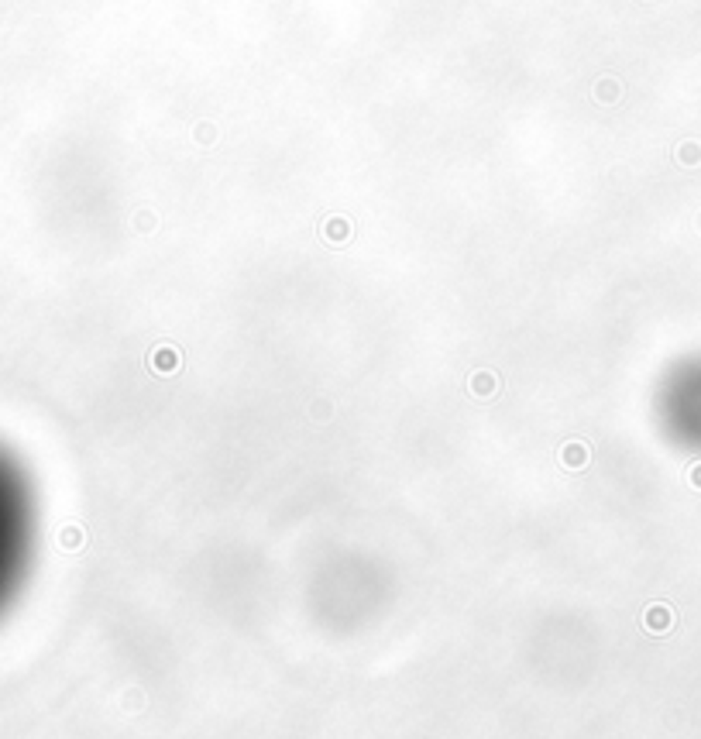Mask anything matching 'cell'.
<instances>
[{
	"label": "cell",
	"mask_w": 701,
	"mask_h": 739,
	"mask_svg": "<svg viewBox=\"0 0 701 739\" xmlns=\"http://www.w3.org/2000/svg\"><path fill=\"white\" fill-rule=\"evenodd\" d=\"M564 465L567 467H581L584 465V448H581V444H567V448H564Z\"/></svg>",
	"instance_id": "obj_2"
},
{
	"label": "cell",
	"mask_w": 701,
	"mask_h": 739,
	"mask_svg": "<svg viewBox=\"0 0 701 739\" xmlns=\"http://www.w3.org/2000/svg\"><path fill=\"white\" fill-rule=\"evenodd\" d=\"M7 550H11V495H7V485L0 478V574H4V564H7Z\"/></svg>",
	"instance_id": "obj_1"
}]
</instances>
